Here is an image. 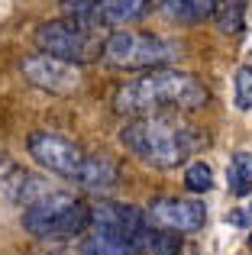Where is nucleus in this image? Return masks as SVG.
<instances>
[{
	"instance_id": "obj_1",
	"label": "nucleus",
	"mask_w": 252,
	"mask_h": 255,
	"mask_svg": "<svg viewBox=\"0 0 252 255\" xmlns=\"http://www.w3.org/2000/svg\"><path fill=\"white\" fill-rule=\"evenodd\" d=\"M120 142L132 158L149 168H178L207 145V132L191 126L178 113H152L132 117L120 129Z\"/></svg>"
},
{
	"instance_id": "obj_2",
	"label": "nucleus",
	"mask_w": 252,
	"mask_h": 255,
	"mask_svg": "<svg viewBox=\"0 0 252 255\" xmlns=\"http://www.w3.org/2000/svg\"><path fill=\"white\" fill-rule=\"evenodd\" d=\"M210 100L204 81L178 68H149L136 81H126L114 97V110L123 117H152V113H191Z\"/></svg>"
},
{
	"instance_id": "obj_3",
	"label": "nucleus",
	"mask_w": 252,
	"mask_h": 255,
	"mask_svg": "<svg viewBox=\"0 0 252 255\" xmlns=\"http://www.w3.org/2000/svg\"><path fill=\"white\" fill-rule=\"evenodd\" d=\"M107 26H97L91 19H75V16H62V19H49L36 29V49L45 55L65 58L75 65H88L104 58V42H107Z\"/></svg>"
},
{
	"instance_id": "obj_4",
	"label": "nucleus",
	"mask_w": 252,
	"mask_h": 255,
	"mask_svg": "<svg viewBox=\"0 0 252 255\" xmlns=\"http://www.w3.org/2000/svg\"><path fill=\"white\" fill-rule=\"evenodd\" d=\"M23 230L36 239H71L91 230V207L81 197L49 191L23 210Z\"/></svg>"
},
{
	"instance_id": "obj_5",
	"label": "nucleus",
	"mask_w": 252,
	"mask_h": 255,
	"mask_svg": "<svg viewBox=\"0 0 252 255\" xmlns=\"http://www.w3.org/2000/svg\"><path fill=\"white\" fill-rule=\"evenodd\" d=\"M184 52L181 42L165 36H149V32H110L104 42V58L114 68L129 71H149V68H168Z\"/></svg>"
},
{
	"instance_id": "obj_6",
	"label": "nucleus",
	"mask_w": 252,
	"mask_h": 255,
	"mask_svg": "<svg viewBox=\"0 0 252 255\" xmlns=\"http://www.w3.org/2000/svg\"><path fill=\"white\" fill-rule=\"evenodd\" d=\"M26 149H29V158L39 165V168L58 174V178H68L75 181L78 171H81L84 158H88V152L81 149V145H75L71 139L58 136V132H32L29 142H26Z\"/></svg>"
},
{
	"instance_id": "obj_7",
	"label": "nucleus",
	"mask_w": 252,
	"mask_h": 255,
	"mask_svg": "<svg viewBox=\"0 0 252 255\" xmlns=\"http://www.w3.org/2000/svg\"><path fill=\"white\" fill-rule=\"evenodd\" d=\"M23 75H26V81H29L32 87L49 91V94H58V97L78 94L84 87L81 65L65 62V58H55V55H45V52L23 58Z\"/></svg>"
},
{
	"instance_id": "obj_8",
	"label": "nucleus",
	"mask_w": 252,
	"mask_h": 255,
	"mask_svg": "<svg viewBox=\"0 0 252 255\" xmlns=\"http://www.w3.org/2000/svg\"><path fill=\"white\" fill-rule=\"evenodd\" d=\"M145 220L158 230H171V233H201L207 223V210L201 200L191 197H158L149 204Z\"/></svg>"
},
{
	"instance_id": "obj_9",
	"label": "nucleus",
	"mask_w": 252,
	"mask_h": 255,
	"mask_svg": "<svg viewBox=\"0 0 252 255\" xmlns=\"http://www.w3.org/2000/svg\"><path fill=\"white\" fill-rule=\"evenodd\" d=\"M91 226L94 230H117V233H129V236H149V220L145 210L132 204H114V200H104V204L91 207Z\"/></svg>"
},
{
	"instance_id": "obj_10",
	"label": "nucleus",
	"mask_w": 252,
	"mask_h": 255,
	"mask_svg": "<svg viewBox=\"0 0 252 255\" xmlns=\"http://www.w3.org/2000/svg\"><path fill=\"white\" fill-rule=\"evenodd\" d=\"M145 239L142 236H129V233L94 230V226H91V233L81 239L78 252L81 255H145Z\"/></svg>"
},
{
	"instance_id": "obj_11",
	"label": "nucleus",
	"mask_w": 252,
	"mask_h": 255,
	"mask_svg": "<svg viewBox=\"0 0 252 255\" xmlns=\"http://www.w3.org/2000/svg\"><path fill=\"white\" fill-rule=\"evenodd\" d=\"M75 184L84 187V191H94V194H107L120 184V168H117V162L110 155H88Z\"/></svg>"
},
{
	"instance_id": "obj_12",
	"label": "nucleus",
	"mask_w": 252,
	"mask_h": 255,
	"mask_svg": "<svg viewBox=\"0 0 252 255\" xmlns=\"http://www.w3.org/2000/svg\"><path fill=\"white\" fill-rule=\"evenodd\" d=\"M149 10H152V0H101V6H97L88 19L97 23V26L114 29V26H126V23L142 19Z\"/></svg>"
},
{
	"instance_id": "obj_13",
	"label": "nucleus",
	"mask_w": 252,
	"mask_h": 255,
	"mask_svg": "<svg viewBox=\"0 0 252 255\" xmlns=\"http://www.w3.org/2000/svg\"><path fill=\"white\" fill-rule=\"evenodd\" d=\"M158 10L171 23L197 26V23H207V19L217 16L220 0H158Z\"/></svg>"
},
{
	"instance_id": "obj_14",
	"label": "nucleus",
	"mask_w": 252,
	"mask_h": 255,
	"mask_svg": "<svg viewBox=\"0 0 252 255\" xmlns=\"http://www.w3.org/2000/svg\"><path fill=\"white\" fill-rule=\"evenodd\" d=\"M0 184H3L6 197H10L13 204H19L23 210H26L29 204H36V200H42L45 194H49V184H45V178H39V174L19 168V165H16L10 174H6Z\"/></svg>"
},
{
	"instance_id": "obj_15",
	"label": "nucleus",
	"mask_w": 252,
	"mask_h": 255,
	"mask_svg": "<svg viewBox=\"0 0 252 255\" xmlns=\"http://www.w3.org/2000/svg\"><path fill=\"white\" fill-rule=\"evenodd\" d=\"M227 187H230L233 197H246V194H252V155L249 152H236V155L230 158Z\"/></svg>"
},
{
	"instance_id": "obj_16",
	"label": "nucleus",
	"mask_w": 252,
	"mask_h": 255,
	"mask_svg": "<svg viewBox=\"0 0 252 255\" xmlns=\"http://www.w3.org/2000/svg\"><path fill=\"white\" fill-rule=\"evenodd\" d=\"M246 6H249V0H220V10L214 16L220 32H227V36L243 32V26H246Z\"/></svg>"
},
{
	"instance_id": "obj_17",
	"label": "nucleus",
	"mask_w": 252,
	"mask_h": 255,
	"mask_svg": "<svg viewBox=\"0 0 252 255\" xmlns=\"http://www.w3.org/2000/svg\"><path fill=\"white\" fill-rule=\"evenodd\" d=\"M184 249L181 233L171 230H158V226L149 223V239H145V255H178Z\"/></svg>"
},
{
	"instance_id": "obj_18",
	"label": "nucleus",
	"mask_w": 252,
	"mask_h": 255,
	"mask_svg": "<svg viewBox=\"0 0 252 255\" xmlns=\"http://www.w3.org/2000/svg\"><path fill=\"white\" fill-rule=\"evenodd\" d=\"M184 187L191 194H207L214 187V168L207 162H191L188 171H184Z\"/></svg>"
},
{
	"instance_id": "obj_19",
	"label": "nucleus",
	"mask_w": 252,
	"mask_h": 255,
	"mask_svg": "<svg viewBox=\"0 0 252 255\" xmlns=\"http://www.w3.org/2000/svg\"><path fill=\"white\" fill-rule=\"evenodd\" d=\"M233 100H236V110L249 113L252 110V65H243L233 78Z\"/></svg>"
},
{
	"instance_id": "obj_20",
	"label": "nucleus",
	"mask_w": 252,
	"mask_h": 255,
	"mask_svg": "<svg viewBox=\"0 0 252 255\" xmlns=\"http://www.w3.org/2000/svg\"><path fill=\"white\" fill-rule=\"evenodd\" d=\"M65 16H75V19H88L91 13L101 6V0H58Z\"/></svg>"
},
{
	"instance_id": "obj_21",
	"label": "nucleus",
	"mask_w": 252,
	"mask_h": 255,
	"mask_svg": "<svg viewBox=\"0 0 252 255\" xmlns=\"http://www.w3.org/2000/svg\"><path fill=\"white\" fill-rule=\"evenodd\" d=\"M227 223L230 226H249V213L246 210H233V213H227Z\"/></svg>"
},
{
	"instance_id": "obj_22",
	"label": "nucleus",
	"mask_w": 252,
	"mask_h": 255,
	"mask_svg": "<svg viewBox=\"0 0 252 255\" xmlns=\"http://www.w3.org/2000/svg\"><path fill=\"white\" fill-rule=\"evenodd\" d=\"M178 255H197V252H194V249H181Z\"/></svg>"
},
{
	"instance_id": "obj_23",
	"label": "nucleus",
	"mask_w": 252,
	"mask_h": 255,
	"mask_svg": "<svg viewBox=\"0 0 252 255\" xmlns=\"http://www.w3.org/2000/svg\"><path fill=\"white\" fill-rule=\"evenodd\" d=\"M246 213H249V220H252V204H249V207H246Z\"/></svg>"
},
{
	"instance_id": "obj_24",
	"label": "nucleus",
	"mask_w": 252,
	"mask_h": 255,
	"mask_svg": "<svg viewBox=\"0 0 252 255\" xmlns=\"http://www.w3.org/2000/svg\"><path fill=\"white\" fill-rule=\"evenodd\" d=\"M249 249H252V236H249Z\"/></svg>"
}]
</instances>
